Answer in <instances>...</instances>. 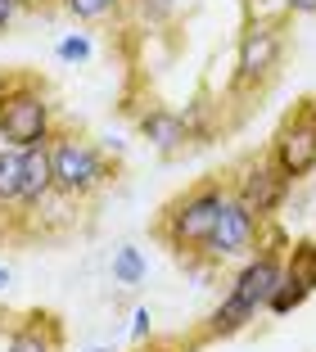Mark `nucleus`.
Instances as JSON below:
<instances>
[{"mask_svg":"<svg viewBox=\"0 0 316 352\" xmlns=\"http://www.w3.org/2000/svg\"><path fill=\"white\" fill-rule=\"evenodd\" d=\"M19 195H23V149L0 145V239H5V230H10Z\"/></svg>","mask_w":316,"mask_h":352,"instance_id":"nucleus-12","label":"nucleus"},{"mask_svg":"<svg viewBox=\"0 0 316 352\" xmlns=\"http://www.w3.org/2000/svg\"><path fill=\"white\" fill-rule=\"evenodd\" d=\"M59 10L68 14L72 23H109V19H118V14L127 10V0H59Z\"/></svg>","mask_w":316,"mask_h":352,"instance_id":"nucleus-13","label":"nucleus"},{"mask_svg":"<svg viewBox=\"0 0 316 352\" xmlns=\"http://www.w3.org/2000/svg\"><path fill=\"white\" fill-rule=\"evenodd\" d=\"M145 280V258H140V249H131V244H123V249L113 253V285H140Z\"/></svg>","mask_w":316,"mask_h":352,"instance_id":"nucleus-15","label":"nucleus"},{"mask_svg":"<svg viewBox=\"0 0 316 352\" xmlns=\"http://www.w3.org/2000/svg\"><path fill=\"white\" fill-rule=\"evenodd\" d=\"M95 352H109V348H95Z\"/></svg>","mask_w":316,"mask_h":352,"instance_id":"nucleus-22","label":"nucleus"},{"mask_svg":"<svg viewBox=\"0 0 316 352\" xmlns=\"http://www.w3.org/2000/svg\"><path fill=\"white\" fill-rule=\"evenodd\" d=\"M36 5V0H0V36L5 32H14L23 19H28V10Z\"/></svg>","mask_w":316,"mask_h":352,"instance_id":"nucleus-17","label":"nucleus"},{"mask_svg":"<svg viewBox=\"0 0 316 352\" xmlns=\"http://www.w3.org/2000/svg\"><path fill=\"white\" fill-rule=\"evenodd\" d=\"M5 285H10V267H0V289H5Z\"/></svg>","mask_w":316,"mask_h":352,"instance_id":"nucleus-21","label":"nucleus"},{"mask_svg":"<svg viewBox=\"0 0 316 352\" xmlns=\"http://www.w3.org/2000/svg\"><path fill=\"white\" fill-rule=\"evenodd\" d=\"M266 230H271V226H262L253 208L231 190L222 217H217V230H213V239H208L204 271H217V267H226V262H249L257 253V244L266 239Z\"/></svg>","mask_w":316,"mask_h":352,"instance_id":"nucleus-7","label":"nucleus"},{"mask_svg":"<svg viewBox=\"0 0 316 352\" xmlns=\"http://www.w3.org/2000/svg\"><path fill=\"white\" fill-rule=\"evenodd\" d=\"M266 154L280 163V172L289 181H303V176L316 172V95H303L275 122L271 140H266Z\"/></svg>","mask_w":316,"mask_h":352,"instance_id":"nucleus-6","label":"nucleus"},{"mask_svg":"<svg viewBox=\"0 0 316 352\" xmlns=\"http://www.w3.org/2000/svg\"><path fill=\"white\" fill-rule=\"evenodd\" d=\"M285 59V19L280 14H257L244 23L240 45H235V73H231V95H257L275 82Z\"/></svg>","mask_w":316,"mask_h":352,"instance_id":"nucleus-5","label":"nucleus"},{"mask_svg":"<svg viewBox=\"0 0 316 352\" xmlns=\"http://www.w3.org/2000/svg\"><path fill=\"white\" fill-rule=\"evenodd\" d=\"M145 334H149V307L136 311V330H131V339H136V343H145Z\"/></svg>","mask_w":316,"mask_h":352,"instance_id":"nucleus-20","label":"nucleus"},{"mask_svg":"<svg viewBox=\"0 0 316 352\" xmlns=\"http://www.w3.org/2000/svg\"><path fill=\"white\" fill-rule=\"evenodd\" d=\"M54 54H59V59H68V63L91 59V36H86V32H72V36H63V41L54 45Z\"/></svg>","mask_w":316,"mask_h":352,"instance_id":"nucleus-16","label":"nucleus"},{"mask_svg":"<svg viewBox=\"0 0 316 352\" xmlns=\"http://www.w3.org/2000/svg\"><path fill=\"white\" fill-rule=\"evenodd\" d=\"M136 131H140L154 149H163V154H181V149L199 145L194 113H176V109H167V104H149V109L136 118Z\"/></svg>","mask_w":316,"mask_h":352,"instance_id":"nucleus-11","label":"nucleus"},{"mask_svg":"<svg viewBox=\"0 0 316 352\" xmlns=\"http://www.w3.org/2000/svg\"><path fill=\"white\" fill-rule=\"evenodd\" d=\"M316 294V239H298L285 258V276H280V289L271 298V316H289L294 307H303Z\"/></svg>","mask_w":316,"mask_h":352,"instance_id":"nucleus-9","label":"nucleus"},{"mask_svg":"<svg viewBox=\"0 0 316 352\" xmlns=\"http://www.w3.org/2000/svg\"><path fill=\"white\" fill-rule=\"evenodd\" d=\"M54 126H59V104L41 73H32V68L0 73V140L5 145H45Z\"/></svg>","mask_w":316,"mask_h":352,"instance_id":"nucleus-3","label":"nucleus"},{"mask_svg":"<svg viewBox=\"0 0 316 352\" xmlns=\"http://www.w3.org/2000/svg\"><path fill=\"white\" fill-rule=\"evenodd\" d=\"M131 352H185V343L181 339H145V343H136Z\"/></svg>","mask_w":316,"mask_h":352,"instance_id":"nucleus-18","label":"nucleus"},{"mask_svg":"<svg viewBox=\"0 0 316 352\" xmlns=\"http://www.w3.org/2000/svg\"><path fill=\"white\" fill-rule=\"evenodd\" d=\"M63 348H68L63 316L50 307H32L14 321V330L5 334V348L0 352H63Z\"/></svg>","mask_w":316,"mask_h":352,"instance_id":"nucleus-10","label":"nucleus"},{"mask_svg":"<svg viewBox=\"0 0 316 352\" xmlns=\"http://www.w3.org/2000/svg\"><path fill=\"white\" fill-rule=\"evenodd\" d=\"M285 14H298V19H316V0H285Z\"/></svg>","mask_w":316,"mask_h":352,"instance_id":"nucleus-19","label":"nucleus"},{"mask_svg":"<svg viewBox=\"0 0 316 352\" xmlns=\"http://www.w3.org/2000/svg\"><path fill=\"white\" fill-rule=\"evenodd\" d=\"M50 167L59 195H68L72 204H91L118 181V163L100 149V140H91L77 122H63V118L50 131Z\"/></svg>","mask_w":316,"mask_h":352,"instance_id":"nucleus-4","label":"nucleus"},{"mask_svg":"<svg viewBox=\"0 0 316 352\" xmlns=\"http://www.w3.org/2000/svg\"><path fill=\"white\" fill-rule=\"evenodd\" d=\"M285 258H289V239H285V230L271 226L266 239L257 244V253L235 271V280H231V289L222 294V302L194 325L190 339H181L185 352H199V348H208V343H226V339H235V334H244L249 325L271 307L275 289H280V276H285Z\"/></svg>","mask_w":316,"mask_h":352,"instance_id":"nucleus-1","label":"nucleus"},{"mask_svg":"<svg viewBox=\"0 0 316 352\" xmlns=\"http://www.w3.org/2000/svg\"><path fill=\"white\" fill-rule=\"evenodd\" d=\"M226 199H231V176L226 172L199 176L194 186H185L181 195H172L163 208H158L149 235L158 239L181 267L204 271L208 239H213V230H217V217H222Z\"/></svg>","mask_w":316,"mask_h":352,"instance_id":"nucleus-2","label":"nucleus"},{"mask_svg":"<svg viewBox=\"0 0 316 352\" xmlns=\"http://www.w3.org/2000/svg\"><path fill=\"white\" fill-rule=\"evenodd\" d=\"M127 10H131L136 19L145 23V28H163V23L176 19L181 0H127Z\"/></svg>","mask_w":316,"mask_h":352,"instance_id":"nucleus-14","label":"nucleus"},{"mask_svg":"<svg viewBox=\"0 0 316 352\" xmlns=\"http://www.w3.org/2000/svg\"><path fill=\"white\" fill-rule=\"evenodd\" d=\"M226 176H231L235 195L257 212V221H262V226H275V217H280L285 204H289V190H294V181L280 172V163H275L271 154H257V158H244V163L235 167V172H226Z\"/></svg>","mask_w":316,"mask_h":352,"instance_id":"nucleus-8","label":"nucleus"}]
</instances>
